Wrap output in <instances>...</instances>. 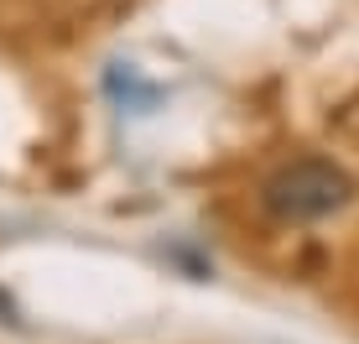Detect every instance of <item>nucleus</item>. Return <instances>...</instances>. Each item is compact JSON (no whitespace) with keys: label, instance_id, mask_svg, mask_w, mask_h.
Segmentation results:
<instances>
[{"label":"nucleus","instance_id":"nucleus-1","mask_svg":"<svg viewBox=\"0 0 359 344\" xmlns=\"http://www.w3.org/2000/svg\"><path fill=\"white\" fill-rule=\"evenodd\" d=\"M349 199H354L349 172L323 162V157H297V162L271 172L266 188H261L266 214L281 219V225H313V219H328V214H339Z\"/></svg>","mask_w":359,"mask_h":344},{"label":"nucleus","instance_id":"nucleus-2","mask_svg":"<svg viewBox=\"0 0 359 344\" xmlns=\"http://www.w3.org/2000/svg\"><path fill=\"white\" fill-rule=\"evenodd\" d=\"M0 324H21V308H16V298H11L6 287H0Z\"/></svg>","mask_w":359,"mask_h":344}]
</instances>
